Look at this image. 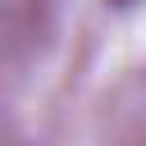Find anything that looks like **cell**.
I'll use <instances>...</instances> for the list:
<instances>
[{
  "label": "cell",
  "mask_w": 146,
  "mask_h": 146,
  "mask_svg": "<svg viewBox=\"0 0 146 146\" xmlns=\"http://www.w3.org/2000/svg\"><path fill=\"white\" fill-rule=\"evenodd\" d=\"M114 5H128V0H114Z\"/></svg>",
  "instance_id": "obj_1"
}]
</instances>
